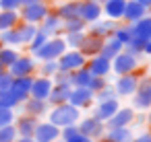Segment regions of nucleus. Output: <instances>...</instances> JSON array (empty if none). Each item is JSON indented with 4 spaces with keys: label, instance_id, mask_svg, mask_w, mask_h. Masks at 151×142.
<instances>
[{
    "label": "nucleus",
    "instance_id": "obj_28",
    "mask_svg": "<svg viewBox=\"0 0 151 142\" xmlns=\"http://www.w3.org/2000/svg\"><path fill=\"white\" fill-rule=\"evenodd\" d=\"M122 50H124V45H122V43H120L116 37H106V39H104V45H101V52H99V54H101L104 58H110V60H112V58H114L116 54H120Z\"/></svg>",
    "mask_w": 151,
    "mask_h": 142
},
{
    "label": "nucleus",
    "instance_id": "obj_27",
    "mask_svg": "<svg viewBox=\"0 0 151 142\" xmlns=\"http://www.w3.org/2000/svg\"><path fill=\"white\" fill-rule=\"evenodd\" d=\"M128 27H130L132 37H145V39L151 37V17H149V15L141 17V19L134 21V23H128Z\"/></svg>",
    "mask_w": 151,
    "mask_h": 142
},
{
    "label": "nucleus",
    "instance_id": "obj_1",
    "mask_svg": "<svg viewBox=\"0 0 151 142\" xmlns=\"http://www.w3.org/2000/svg\"><path fill=\"white\" fill-rule=\"evenodd\" d=\"M79 119H81V109L75 107V105H70L68 101L66 103H60V105H52V109L48 111V121H52L58 128L73 126Z\"/></svg>",
    "mask_w": 151,
    "mask_h": 142
},
{
    "label": "nucleus",
    "instance_id": "obj_42",
    "mask_svg": "<svg viewBox=\"0 0 151 142\" xmlns=\"http://www.w3.org/2000/svg\"><path fill=\"white\" fill-rule=\"evenodd\" d=\"M58 70V62L56 60H44L42 62V68H40V72H42V76H54V72Z\"/></svg>",
    "mask_w": 151,
    "mask_h": 142
},
{
    "label": "nucleus",
    "instance_id": "obj_4",
    "mask_svg": "<svg viewBox=\"0 0 151 142\" xmlns=\"http://www.w3.org/2000/svg\"><path fill=\"white\" fill-rule=\"evenodd\" d=\"M50 13V6L44 2H33V4H23L19 9V19L25 21V23H33L37 25L40 21H44V17Z\"/></svg>",
    "mask_w": 151,
    "mask_h": 142
},
{
    "label": "nucleus",
    "instance_id": "obj_18",
    "mask_svg": "<svg viewBox=\"0 0 151 142\" xmlns=\"http://www.w3.org/2000/svg\"><path fill=\"white\" fill-rule=\"evenodd\" d=\"M13 126H15V130H17L19 136H23V138H31V136H33V130H35V126H37V117L25 113V115L15 117Z\"/></svg>",
    "mask_w": 151,
    "mask_h": 142
},
{
    "label": "nucleus",
    "instance_id": "obj_41",
    "mask_svg": "<svg viewBox=\"0 0 151 142\" xmlns=\"http://www.w3.org/2000/svg\"><path fill=\"white\" fill-rule=\"evenodd\" d=\"M46 39H48V35H44V33H42V31L37 29V33L33 35V39H31V41L27 43V48H29L31 56H33V54H35V52H37V50H40V48H42L44 43H46Z\"/></svg>",
    "mask_w": 151,
    "mask_h": 142
},
{
    "label": "nucleus",
    "instance_id": "obj_40",
    "mask_svg": "<svg viewBox=\"0 0 151 142\" xmlns=\"http://www.w3.org/2000/svg\"><path fill=\"white\" fill-rule=\"evenodd\" d=\"M17 138H19V134H17V130H15L13 124L0 128V142H15Z\"/></svg>",
    "mask_w": 151,
    "mask_h": 142
},
{
    "label": "nucleus",
    "instance_id": "obj_10",
    "mask_svg": "<svg viewBox=\"0 0 151 142\" xmlns=\"http://www.w3.org/2000/svg\"><path fill=\"white\" fill-rule=\"evenodd\" d=\"M31 138L35 142H54L56 138H60V128L54 126L52 121H37Z\"/></svg>",
    "mask_w": 151,
    "mask_h": 142
},
{
    "label": "nucleus",
    "instance_id": "obj_11",
    "mask_svg": "<svg viewBox=\"0 0 151 142\" xmlns=\"http://www.w3.org/2000/svg\"><path fill=\"white\" fill-rule=\"evenodd\" d=\"M68 103L83 109V107H89L91 103H95L93 99V91L89 87H73L70 89V95H68Z\"/></svg>",
    "mask_w": 151,
    "mask_h": 142
},
{
    "label": "nucleus",
    "instance_id": "obj_39",
    "mask_svg": "<svg viewBox=\"0 0 151 142\" xmlns=\"http://www.w3.org/2000/svg\"><path fill=\"white\" fill-rule=\"evenodd\" d=\"M112 37H116V39H118L122 45H126V43L130 41V37H132V33H130V27H128V25H122V27L118 25V27H116V31L112 33Z\"/></svg>",
    "mask_w": 151,
    "mask_h": 142
},
{
    "label": "nucleus",
    "instance_id": "obj_13",
    "mask_svg": "<svg viewBox=\"0 0 151 142\" xmlns=\"http://www.w3.org/2000/svg\"><path fill=\"white\" fill-rule=\"evenodd\" d=\"M87 70L93 74V76H108L112 72V60L110 58H104L101 54L97 56H91L87 62H85Z\"/></svg>",
    "mask_w": 151,
    "mask_h": 142
},
{
    "label": "nucleus",
    "instance_id": "obj_14",
    "mask_svg": "<svg viewBox=\"0 0 151 142\" xmlns=\"http://www.w3.org/2000/svg\"><path fill=\"white\" fill-rule=\"evenodd\" d=\"M134 119V109L132 107H118L116 113L106 119V128H128Z\"/></svg>",
    "mask_w": 151,
    "mask_h": 142
},
{
    "label": "nucleus",
    "instance_id": "obj_15",
    "mask_svg": "<svg viewBox=\"0 0 151 142\" xmlns=\"http://www.w3.org/2000/svg\"><path fill=\"white\" fill-rule=\"evenodd\" d=\"M37 29L44 33V35H48V37H54V35H60V31H62V19L56 15V13H48L46 17H44V21H40L37 23Z\"/></svg>",
    "mask_w": 151,
    "mask_h": 142
},
{
    "label": "nucleus",
    "instance_id": "obj_17",
    "mask_svg": "<svg viewBox=\"0 0 151 142\" xmlns=\"http://www.w3.org/2000/svg\"><path fill=\"white\" fill-rule=\"evenodd\" d=\"M95 103H97V105H95L93 115H95L97 119H101L104 124H106V119H110V117L116 113V109L120 107L118 97H112V99H106V101H95Z\"/></svg>",
    "mask_w": 151,
    "mask_h": 142
},
{
    "label": "nucleus",
    "instance_id": "obj_52",
    "mask_svg": "<svg viewBox=\"0 0 151 142\" xmlns=\"http://www.w3.org/2000/svg\"><path fill=\"white\" fill-rule=\"evenodd\" d=\"M15 142H35V140H33V138H23V136H19Z\"/></svg>",
    "mask_w": 151,
    "mask_h": 142
},
{
    "label": "nucleus",
    "instance_id": "obj_29",
    "mask_svg": "<svg viewBox=\"0 0 151 142\" xmlns=\"http://www.w3.org/2000/svg\"><path fill=\"white\" fill-rule=\"evenodd\" d=\"M91 76H93V74L87 70V66L77 68V70L70 72V87H87L89 80H91Z\"/></svg>",
    "mask_w": 151,
    "mask_h": 142
},
{
    "label": "nucleus",
    "instance_id": "obj_7",
    "mask_svg": "<svg viewBox=\"0 0 151 142\" xmlns=\"http://www.w3.org/2000/svg\"><path fill=\"white\" fill-rule=\"evenodd\" d=\"M77 128H79V132L81 134H85V136H89L91 140H99L101 136H104V132H106V124L101 121V119H97L95 115H91V117H81L79 121H77Z\"/></svg>",
    "mask_w": 151,
    "mask_h": 142
},
{
    "label": "nucleus",
    "instance_id": "obj_19",
    "mask_svg": "<svg viewBox=\"0 0 151 142\" xmlns=\"http://www.w3.org/2000/svg\"><path fill=\"white\" fill-rule=\"evenodd\" d=\"M91 25V35H97V37H101V39H106V37H112V33L116 31V27L120 25L118 21H114V19H108V21H101V19H97V21H93V23H89Z\"/></svg>",
    "mask_w": 151,
    "mask_h": 142
},
{
    "label": "nucleus",
    "instance_id": "obj_37",
    "mask_svg": "<svg viewBox=\"0 0 151 142\" xmlns=\"http://www.w3.org/2000/svg\"><path fill=\"white\" fill-rule=\"evenodd\" d=\"M19 105H21V101L11 93V89H9V91H0V107L15 109V107H19Z\"/></svg>",
    "mask_w": 151,
    "mask_h": 142
},
{
    "label": "nucleus",
    "instance_id": "obj_2",
    "mask_svg": "<svg viewBox=\"0 0 151 142\" xmlns=\"http://www.w3.org/2000/svg\"><path fill=\"white\" fill-rule=\"evenodd\" d=\"M68 48H66V41H64V37H60V35H54V37H48L46 39V43L33 54V58H37V60H58L60 58V54H64Z\"/></svg>",
    "mask_w": 151,
    "mask_h": 142
},
{
    "label": "nucleus",
    "instance_id": "obj_45",
    "mask_svg": "<svg viewBox=\"0 0 151 142\" xmlns=\"http://www.w3.org/2000/svg\"><path fill=\"white\" fill-rule=\"evenodd\" d=\"M13 80H15V76L9 70H4L2 74H0V91H9L11 84H13Z\"/></svg>",
    "mask_w": 151,
    "mask_h": 142
},
{
    "label": "nucleus",
    "instance_id": "obj_38",
    "mask_svg": "<svg viewBox=\"0 0 151 142\" xmlns=\"http://www.w3.org/2000/svg\"><path fill=\"white\" fill-rule=\"evenodd\" d=\"M145 37H130V41L124 45V50L126 52H130V54H134V56H139V54H143V48H145Z\"/></svg>",
    "mask_w": 151,
    "mask_h": 142
},
{
    "label": "nucleus",
    "instance_id": "obj_55",
    "mask_svg": "<svg viewBox=\"0 0 151 142\" xmlns=\"http://www.w3.org/2000/svg\"><path fill=\"white\" fill-rule=\"evenodd\" d=\"M54 142H64V140H62V138H56V140H54Z\"/></svg>",
    "mask_w": 151,
    "mask_h": 142
},
{
    "label": "nucleus",
    "instance_id": "obj_24",
    "mask_svg": "<svg viewBox=\"0 0 151 142\" xmlns=\"http://www.w3.org/2000/svg\"><path fill=\"white\" fill-rule=\"evenodd\" d=\"M147 11H149V9H145L141 2H137V0H126V6H124L122 19H124L126 23H134V21H139L141 17H145Z\"/></svg>",
    "mask_w": 151,
    "mask_h": 142
},
{
    "label": "nucleus",
    "instance_id": "obj_16",
    "mask_svg": "<svg viewBox=\"0 0 151 142\" xmlns=\"http://www.w3.org/2000/svg\"><path fill=\"white\" fill-rule=\"evenodd\" d=\"M52 84H54V80H52L50 76H33L29 97L46 99V101H48V95H50V91H52Z\"/></svg>",
    "mask_w": 151,
    "mask_h": 142
},
{
    "label": "nucleus",
    "instance_id": "obj_31",
    "mask_svg": "<svg viewBox=\"0 0 151 142\" xmlns=\"http://www.w3.org/2000/svg\"><path fill=\"white\" fill-rule=\"evenodd\" d=\"M17 31H19V37H21V43L23 45H27L31 39H33V35L37 33V25H33V23H25V21H21V23H17Z\"/></svg>",
    "mask_w": 151,
    "mask_h": 142
},
{
    "label": "nucleus",
    "instance_id": "obj_12",
    "mask_svg": "<svg viewBox=\"0 0 151 142\" xmlns=\"http://www.w3.org/2000/svg\"><path fill=\"white\" fill-rule=\"evenodd\" d=\"M101 15H104L101 4L95 2V0H81V2H79V17L87 25L93 23V21H97V19H101Z\"/></svg>",
    "mask_w": 151,
    "mask_h": 142
},
{
    "label": "nucleus",
    "instance_id": "obj_21",
    "mask_svg": "<svg viewBox=\"0 0 151 142\" xmlns=\"http://www.w3.org/2000/svg\"><path fill=\"white\" fill-rule=\"evenodd\" d=\"M23 109H25V113H29V115H33V117H42V115H46V113L50 111V103H48L46 99L27 97V99L23 101Z\"/></svg>",
    "mask_w": 151,
    "mask_h": 142
},
{
    "label": "nucleus",
    "instance_id": "obj_51",
    "mask_svg": "<svg viewBox=\"0 0 151 142\" xmlns=\"http://www.w3.org/2000/svg\"><path fill=\"white\" fill-rule=\"evenodd\" d=\"M137 2H141L145 9H151V0H137Z\"/></svg>",
    "mask_w": 151,
    "mask_h": 142
},
{
    "label": "nucleus",
    "instance_id": "obj_53",
    "mask_svg": "<svg viewBox=\"0 0 151 142\" xmlns=\"http://www.w3.org/2000/svg\"><path fill=\"white\" fill-rule=\"evenodd\" d=\"M33 2H42V0H21V6L23 4H33Z\"/></svg>",
    "mask_w": 151,
    "mask_h": 142
},
{
    "label": "nucleus",
    "instance_id": "obj_49",
    "mask_svg": "<svg viewBox=\"0 0 151 142\" xmlns=\"http://www.w3.org/2000/svg\"><path fill=\"white\" fill-rule=\"evenodd\" d=\"M132 142H151V132H145V134L132 138Z\"/></svg>",
    "mask_w": 151,
    "mask_h": 142
},
{
    "label": "nucleus",
    "instance_id": "obj_46",
    "mask_svg": "<svg viewBox=\"0 0 151 142\" xmlns=\"http://www.w3.org/2000/svg\"><path fill=\"white\" fill-rule=\"evenodd\" d=\"M108 84V80H106V76H91V80H89V89L95 93V91H99V89H104Z\"/></svg>",
    "mask_w": 151,
    "mask_h": 142
},
{
    "label": "nucleus",
    "instance_id": "obj_30",
    "mask_svg": "<svg viewBox=\"0 0 151 142\" xmlns=\"http://www.w3.org/2000/svg\"><path fill=\"white\" fill-rule=\"evenodd\" d=\"M0 45H11V48H19V45H23L17 27H11V29L0 31Z\"/></svg>",
    "mask_w": 151,
    "mask_h": 142
},
{
    "label": "nucleus",
    "instance_id": "obj_44",
    "mask_svg": "<svg viewBox=\"0 0 151 142\" xmlns=\"http://www.w3.org/2000/svg\"><path fill=\"white\" fill-rule=\"evenodd\" d=\"M15 109H6V107H0V128L2 126H9L15 121Z\"/></svg>",
    "mask_w": 151,
    "mask_h": 142
},
{
    "label": "nucleus",
    "instance_id": "obj_36",
    "mask_svg": "<svg viewBox=\"0 0 151 142\" xmlns=\"http://www.w3.org/2000/svg\"><path fill=\"white\" fill-rule=\"evenodd\" d=\"M83 39H85V31H73V33L64 35V41H66L68 50H79L81 43H83Z\"/></svg>",
    "mask_w": 151,
    "mask_h": 142
},
{
    "label": "nucleus",
    "instance_id": "obj_26",
    "mask_svg": "<svg viewBox=\"0 0 151 142\" xmlns=\"http://www.w3.org/2000/svg\"><path fill=\"white\" fill-rule=\"evenodd\" d=\"M124 6H126V0H106L101 4V11L106 13L108 19L120 21L122 15H124Z\"/></svg>",
    "mask_w": 151,
    "mask_h": 142
},
{
    "label": "nucleus",
    "instance_id": "obj_33",
    "mask_svg": "<svg viewBox=\"0 0 151 142\" xmlns=\"http://www.w3.org/2000/svg\"><path fill=\"white\" fill-rule=\"evenodd\" d=\"M19 21V11H0V31L17 27Z\"/></svg>",
    "mask_w": 151,
    "mask_h": 142
},
{
    "label": "nucleus",
    "instance_id": "obj_32",
    "mask_svg": "<svg viewBox=\"0 0 151 142\" xmlns=\"http://www.w3.org/2000/svg\"><path fill=\"white\" fill-rule=\"evenodd\" d=\"M79 2L81 0H68V2H64V4H60L58 9H56V15L64 21V19H70V17H77L79 15Z\"/></svg>",
    "mask_w": 151,
    "mask_h": 142
},
{
    "label": "nucleus",
    "instance_id": "obj_9",
    "mask_svg": "<svg viewBox=\"0 0 151 142\" xmlns=\"http://www.w3.org/2000/svg\"><path fill=\"white\" fill-rule=\"evenodd\" d=\"M139 78L134 72H128V74H120L116 84H114V91H116V97H132L137 84H139Z\"/></svg>",
    "mask_w": 151,
    "mask_h": 142
},
{
    "label": "nucleus",
    "instance_id": "obj_43",
    "mask_svg": "<svg viewBox=\"0 0 151 142\" xmlns=\"http://www.w3.org/2000/svg\"><path fill=\"white\" fill-rule=\"evenodd\" d=\"M112 97H116V91H114V87H110V84H106L104 89H99V91L93 93V99H95V101H106V99H112Z\"/></svg>",
    "mask_w": 151,
    "mask_h": 142
},
{
    "label": "nucleus",
    "instance_id": "obj_20",
    "mask_svg": "<svg viewBox=\"0 0 151 142\" xmlns=\"http://www.w3.org/2000/svg\"><path fill=\"white\" fill-rule=\"evenodd\" d=\"M31 82H33V74L31 76H17L11 84V93L23 103L27 97H29V91H31Z\"/></svg>",
    "mask_w": 151,
    "mask_h": 142
},
{
    "label": "nucleus",
    "instance_id": "obj_22",
    "mask_svg": "<svg viewBox=\"0 0 151 142\" xmlns=\"http://www.w3.org/2000/svg\"><path fill=\"white\" fill-rule=\"evenodd\" d=\"M70 84L66 82H54L52 84V91L48 95V103L50 105H60V103H66L68 101V95H70Z\"/></svg>",
    "mask_w": 151,
    "mask_h": 142
},
{
    "label": "nucleus",
    "instance_id": "obj_5",
    "mask_svg": "<svg viewBox=\"0 0 151 142\" xmlns=\"http://www.w3.org/2000/svg\"><path fill=\"white\" fill-rule=\"evenodd\" d=\"M139 66V58L126 50H122L120 54H116L112 58V72H116L118 76L120 74H128V72H134Z\"/></svg>",
    "mask_w": 151,
    "mask_h": 142
},
{
    "label": "nucleus",
    "instance_id": "obj_58",
    "mask_svg": "<svg viewBox=\"0 0 151 142\" xmlns=\"http://www.w3.org/2000/svg\"><path fill=\"white\" fill-rule=\"evenodd\" d=\"M0 48H2V45H0Z\"/></svg>",
    "mask_w": 151,
    "mask_h": 142
},
{
    "label": "nucleus",
    "instance_id": "obj_50",
    "mask_svg": "<svg viewBox=\"0 0 151 142\" xmlns=\"http://www.w3.org/2000/svg\"><path fill=\"white\" fill-rule=\"evenodd\" d=\"M143 54L145 56H151V37L145 41V48H143Z\"/></svg>",
    "mask_w": 151,
    "mask_h": 142
},
{
    "label": "nucleus",
    "instance_id": "obj_23",
    "mask_svg": "<svg viewBox=\"0 0 151 142\" xmlns=\"http://www.w3.org/2000/svg\"><path fill=\"white\" fill-rule=\"evenodd\" d=\"M101 45H104V39L97 37V35H91V33H85V39L81 43V52L85 58H91V56H97L101 52Z\"/></svg>",
    "mask_w": 151,
    "mask_h": 142
},
{
    "label": "nucleus",
    "instance_id": "obj_57",
    "mask_svg": "<svg viewBox=\"0 0 151 142\" xmlns=\"http://www.w3.org/2000/svg\"><path fill=\"white\" fill-rule=\"evenodd\" d=\"M149 124H151V113H149Z\"/></svg>",
    "mask_w": 151,
    "mask_h": 142
},
{
    "label": "nucleus",
    "instance_id": "obj_47",
    "mask_svg": "<svg viewBox=\"0 0 151 142\" xmlns=\"http://www.w3.org/2000/svg\"><path fill=\"white\" fill-rule=\"evenodd\" d=\"M21 0H0V11H19Z\"/></svg>",
    "mask_w": 151,
    "mask_h": 142
},
{
    "label": "nucleus",
    "instance_id": "obj_6",
    "mask_svg": "<svg viewBox=\"0 0 151 142\" xmlns=\"http://www.w3.org/2000/svg\"><path fill=\"white\" fill-rule=\"evenodd\" d=\"M56 62H58V70H62V72H73V70H77V68H83L85 62H87V58L83 56L81 50H66L64 54H60V58H58Z\"/></svg>",
    "mask_w": 151,
    "mask_h": 142
},
{
    "label": "nucleus",
    "instance_id": "obj_3",
    "mask_svg": "<svg viewBox=\"0 0 151 142\" xmlns=\"http://www.w3.org/2000/svg\"><path fill=\"white\" fill-rule=\"evenodd\" d=\"M132 109L147 111L151 109V76H141L132 93Z\"/></svg>",
    "mask_w": 151,
    "mask_h": 142
},
{
    "label": "nucleus",
    "instance_id": "obj_56",
    "mask_svg": "<svg viewBox=\"0 0 151 142\" xmlns=\"http://www.w3.org/2000/svg\"><path fill=\"white\" fill-rule=\"evenodd\" d=\"M95 2H99V4H104V2H106V0H95Z\"/></svg>",
    "mask_w": 151,
    "mask_h": 142
},
{
    "label": "nucleus",
    "instance_id": "obj_35",
    "mask_svg": "<svg viewBox=\"0 0 151 142\" xmlns=\"http://www.w3.org/2000/svg\"><path fill=\"white\" fill-rule=\"evenodd\" d=\"M85 29H87V23H85L79 15L62 21V31H66V33H73V31H85Z\"/></svg>",
    "mask_w": 151,
    "mask_h": 142
},
{
    "label": "nucleus",
    "instance_id": "obj_54",
    "mask_svg": "<svg viewBox=\"0 0 151 142\" xmlns=\"http://www.w3.org/2000/svg\"><path fill=\"white\" fill-rule=\"evenodd\" d=\"M4 70H6V68H4V66H2V64H0V74H2V72H4Z\"/></svg>",
    "mask_w": 151,
    "mask_h": 142
},
{
    "label": "nucleus",
    "instance_id": "obj_25",
    "mask_svg": "<svg viewBox=\"0 0 151 142\" xmlns=\"http://www.w3.org/2000/svg\"><path fill=\"white\" fill-rule=\"evenodd\" d=\"M101 142H132V132L128 128H108Z\"/></svg>",
    "mask_w": 151,
    "mask_h": 142
},
{
    "label": "nucleus",
    "instance_id": "obj_8",
    "mask_svg": "<svg viewBox=\"0 0 151 142\" xmlns=\"http://www.w3.org/2000/svg\"><path fill=\"white\" fill-rule=\"evenodd\" d=\"M35 58L33 56H19L6 70L17 78V76H31L33 72H35Z\"/></svg>",
    "mask_w": 151,
    "mask_h": 142
},
{
    "label": "nucleus",
    "instance_id": "obj_48",
    "mask_svg": "<svg viewBox=\"0 0 151 142\" xmlns=\"http://www.w3.org/2000/svg\"><path fill=\"white\" fill-rule=\"evenodd\" d=\"M64 142H93L89 136H85V134H81V132H77V134H73L70 138H66Z\"/></svg>",
    "mask_w": 151,
    "mask_h": 142
},
{
    "label": "nucleus",
    "instance_id": "obj_34",
    "mask_svg": "<svg viewBox=\"0 0 151 142\" xmlns=\"http://www.w3.org/2000/svg\"><path fill=\"white\" fill-rule=\"evenodd\" d=\"M21 54L17 52V48H11V45H2L0 48V64H2L4 68H9Z\"/></svg>",
    "mask_w": 151,
    "mask_h": 142
}]
</instances>
